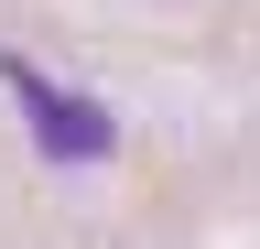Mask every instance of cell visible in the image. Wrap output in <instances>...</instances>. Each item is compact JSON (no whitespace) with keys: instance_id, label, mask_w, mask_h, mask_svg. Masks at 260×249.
<instances>
[{"instance_id":"cell-1","label":"cell","mask_w":260,"mask_h":249,"mask_svg":"<svg viewBox=\"0 0 260 249\" xmlns=\"http://www.w3.org/2000/svg\"><path fill=\"white\" fill-rule=\"evenodd\" d=\"M0 87L32 109V141H44L54 163H109V141H119V130H109V109H98V98H76V87H44L22 54H0Z\"/></svg>"}]
</instances>
